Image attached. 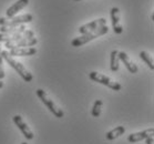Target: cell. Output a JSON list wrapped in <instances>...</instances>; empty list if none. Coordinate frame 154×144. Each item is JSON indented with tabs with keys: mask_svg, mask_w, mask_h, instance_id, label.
I'll return each mask as SVG.
<instances>
[{
	"mask_svg": "<svg viewBox=\"0 0 154 144\" xmlns=\"http://www.w3.org/2000/svg\"><path fill=\"white\" fill-rule=\"evenodd\" d=\"M108 32H109L108 26H102V27L95 29V30H93V31L87 32V33L81 35L80 37L73 39L72 42H71V46L72 47H81V46H83V44H85V43L92 41V40H94L95 38H99V37H101V35H106Z\"/></svg>",
	"mask_w": 154,
	"mask_h": 144,
	"instance_id": "1",
	"label": "cell"
},
{
	"mask_svg": "<svg viewBox=\"0 0 154 144\" xmlns=\"http://www.w3.org/2000/svg\"><path fill=\"white\" fill-rule=\"evenodd\" d=\"M1 56H2V59H5L6 61L8 62V64L10 66L11 68H14V70L17 71L19 75H20L26 82H31L33 77H32V74L27 70V68L23 66V64L17 61V60L14 59V57H11L9 54L8 51H1Z\"/></svg>",
	"mask_w": 154,
	"mask_h": 144,
	"instance_id": "2",
	"label": "cell"
},
{
	"mask_svg": "<svg viewBox=\"0 0 154 144\" xmlns=\"http://www.w3.org/2000/svg\"><path fill=\"white\" fill-rule=\"evenodd\" d=\"M35 93H37V95H38V98L41 100L42 103L48 108V110L52 113L53 115L56 116V118H59V119L60 118H63L64 112L62 111V109H60L59 106H57L56 102L50 98L49 95H48V93H47L45 90H42V89H38V90L35 91Z\"/></svg>",
	"mask_w": 154,
	"mask_h": 144,
	"instance_id": "3",
	"label": "cell"
},
{
	"mask_svg": "<svg viewBox=\"0 0 154 144\" xmlns=\"http://www.w3.org/2000/svg\"><path fill=\"white\" fill-rule=\"evenodd\" d=\"M89 77H90V79H91L92 81L98 82V83H101V84L105 85V87H108V88H110V89H112L114 91H120V90L122 89V85L120 84L119 82L112 80L111 78L106 77L104 74L99 73L97 71L90 72V73H89Z\"/></svg>",
	"mask_w": 154,
	"mask_h": 144,
	"instance_id": "4",
	"label": "cell"
},
{
	"mask_svg": "<svg viewBox=\"0 0 154 144\" xmlns=\"http://www.w3.org/2000/svg\"><path fill=\"white\" fill-rule=\"evenodd\" d=\"M32 14H25L20 16H14L12 18L6 19V18H0V27H18L23 23H29L32 21Z\"/></svg>",
	"mask_w": 154,
	"mask_h": 144,
	"instance_id": "5",
	"label": "cell"
},
{
	"mask_svg": "<svg viewBox=\"0 0 154 144\" xmlns=\"http://www.w3.org/2000/svg\"><path fill=\"white\" fill-rule=\"evenodd\" d=\"M38 43L37 38H22L16 42H6L5 47L7 49H17V48H28V47H33Z\"/></svg>",
	"mask_w": 154,
	"mask_h": 144,
	"instance_id": "6",
	"label": "cell"
},
{
	"mask_svg": "<svg viewBox=\"0 0 154 144\" xmlns=\"http://www.w3.org/2000/svg\"><path fill=\"white\" fill-rule=\"evenodd\" d=\"M12 120H14V124H16L18 127V129L22 132L23 136H25L27 140H32V139H33V132L30 130V127H28V124L23 121L22 116L17 114V115H14V118H12Z\"/></svg>",
	"mask_w": 154,
	"mask_h": 144,
	"instance_id": "7",
	"label": "cell"
},
{
	"mask_svg": "<svg viewBox=\"0 0 154 144\" xmlns=\"http://www.w3.org/2000/svg\"><path fill=\"white\" fill-rule=\"evenodd\" d=\"M102 26H106V20H105L104 18H100V19H97V20H93V21L89 22L87 25L81 26L80 28H79V32H80L81 35H84V33H87V32L93 31L95 29L100 28Z\"/></svg>",
	"mask_w": 154,
	"mask_h": 144,
	"instance_id": "8",
	"label": "cell"
},
{
	"mask_svg": "<svg viewBox=\"0 0 154 144\" xmlns=\"http://www.w3.org/2000/svg\"><path fill=\"white\" fill-rule=\"evenodd\" d=\"M154 133V129L151 127V129H147V130L141 131V132H137V133H131L128 136V141L130 143H137V142H141V141L145 140L146 137L149 136H153Z\"/></svg>",
	"mask_w": 154,
	"mask_h": 144,
	"instance_id": "9",
	"label": "cell"
},
{
	"mask_svg": "<svg viewBox=\"0 0 154 144\" xmlns=\"http://www.w3.org/2000/svg\"><path fill=\"white\" fill-rule=\"evenodd\" d=\"M111 21H112V28L114 33L121 35L123 32V27L120 23V10L119 8L113 7L111 9Z\"/></svg>",
	"mask_w": 154,
	"mask_h": 144,
	"instance_id": "10",
	"label": "cell"
},
{
	"mask_svg": "<svg viewBox=\"0 0 154 144\" xmlns=\"http://www.w3.org/2000/svg\"><path fill=\"white\" fill-rule=\"evenodd\" d=\"M29 4V0H18L17 2H14L11 7H9L6 11L8 18H12L19 12L20 10H22L25 7H27Z\"/></svg>",
	"mask_w": 154,
	"mask_h": 144,
	"instance_id": "11",
	"label": "cell"
},
{
	"mask_svg": "<svg viewBox=\"0 0 154 144\" xmlns=\"http://www.w3.org/2000/svg\"><path fill=\"white\" fill-rule=\"evenodd\" d=\"M11 57H28L33 56L37 53V49L33 47H28V48H17V49H11L8 51Z\"/></svg>",
	"mask_w": 154,
	"mask_h": 144,
	"instance_id": "12",
	"label": "cell"
},
{
	"mask_svg": "<svg viewBox=\"0 0 154 144\" xmlns=\"http://www.w3.org/2000/svg\"><path fill=\"white\" fill-rule=\"evenodd\" d=\"M119 58H120V61H122L123 64L125 66V68L130 71V72H131V73H133V74L137 73L139 69H137V64L133 63V61L130 59L129 56H128L124 51H122V52H119Z\"/></svg>",
	"mask_w": 154,
	"mask_h": 144,
	"instance_id": "13",
	"label": "cell"
},
{
	"mask_svg": "<svg viewBox=\"0 0 154 144\" xmlns=\"http://www.w3.org/2000/svg\"><path fill=\"white\" fill-rule=\"evenodd\" d=\"M125 133V127H122V125H120V127H116V129H113V130L109 131L108 133L105 134V139L108 141H112L116 137L121 136L123 134Z\"/></svg>",
	"mask_w": 154,
	"mask_h": 144,
	"instance_id": "14",
	"label": "cell"
},
{
	"mask_svg": "<svg viewBox=\"0 0 154 144\" xmlns=\"http://www.w3.org/2000/svg\"><path fill=\"white\" fill-rule=\"evenodd\" d=\"M111 71L116 72L120 68V58H119V51L118 50H113L111 52Z\"/></svg>",
	"mask_w": 154,
	"mask_h": 144,
	"instance_id": "15",
	"label": "cell"
},
{
	"mask_svg": "<svg viewBox=\"0 0 154 144\" xmlns=\"http://www.w3.org/2000/svg\"><path fill=\"white\" fill-rule=\"evenodd\" d=\"M140 58L147 64V67L150 68L151 70H154L153 59H152V57H151L150 54L146 52V51H141V52H140Z\"/></svg>",
	"mask_w": 154,
	"mask_h": 144,
	"instance_id": "16",
	"label": "cell"
},
{
	"mask_svg": "<svg viewBox=\"0 0 154 144\" xmlns=\"http://www.w3.org/2000/svg\"><path fill=\"white\" fill-rule=\"evenodd\" d=\"M102 104H103L102 100H95L94 104H93V108H92V116H94V118H99V116H100Z\"/></svg>",
	"mask_w": 154,
	"mask_h": 144,
	"instance_id": "17",
	"label": "cell"
},
{
	"mask_svg": "<svg viewBox=\"0 0 154 144\" xmlns=\"http://www.w3.org/2000/svg\"><path fill=\"white\" fill-rule=\"evenodd\" d=\"M21 26H18V27H0V31L2 33H16L21 29Z\"/></svg>",
	"mask_w": 154,
	"mask_h": 144,
	"instance_id": "18",
	"label": "cell"
},
{
	"mask_svg": "<svg viewBox=\"0 0 154 144\" xmlns=\"http://www.w3.org/2000/svg\"><path fill=\"white\" fill-rule=\"evenodd\" d=\"M5 78V70L2 66V56H1V43H0V80Z\"/></svg>",
	"mask_w": 154,
	"mask_h": 144,
	"instance_id": "19",
	"label": "cell"
},
{
	"mask_svg": "<svg viewBox=\"0 0 154 144\" xmlns=\"http://www.w3.org/2000/svg\"><path fill=\"white\" fill-rule=\"evenodd\" d=\"M145 141H146V144H153L154 143V139L153 136H149L145 139Z\"/></svg>",
	"mask_w": 154,
	"mask_h": 144,
	"instance_id": "20",
	"label": "cell"
},
{
	"mask_svg": "<svg viewBox=\"0 0 154 144\" xmlns=\"http://www.w3.org/2000/svg\"><path fill=\"white\" fill-rule=\"evenodd\" d=\"M2 88H4V82L0 80V89H2Z\"/></svg>",
	"mask_w": 154,
	"mask_h": 144,
	"instance_id": "21",
	"label": "cell"
},
{
	"mask_svg": "<svg viewBox=\"0 0 154 144\" xmlns=\"http://www.w3.org/2000/svg\"><path fill=\"white\" fill-rule=\"evenodd\" d=\"M21 144H28V143H27V142H22Z\"/></svg>",
	"mask_w": 154,
	"mask_h": 144,
	"instance_id": "22",
	"label": "cell"
},
{
	"mask_svg": "<svg viewBox=\"0 0 154 144\" xmlns=\"http://www.w3.org/2000/svg\"><path fill=\"white\" fill-rule=\"evenodd\" d=\"M74 1H80V0H74Z\"/></svg>",
	"mask_w": 154,
	"mask_h": 144,
	"instance_id": "23",
	"label": "cell"
}]
</instances>
